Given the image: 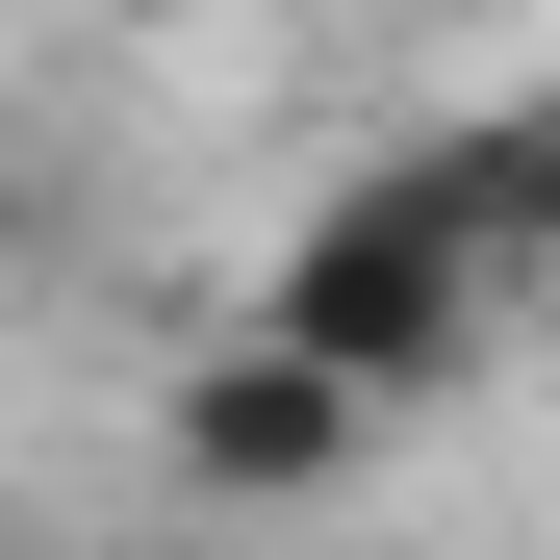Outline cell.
I'll list each match as a JSON object with an SVG mask.
<instances>
[{
    "instance_id": "1",
    "label": "cell",
    "mask_w": 560,
    "mask_h": 560,
    "mask_svg": "<svg viewBox=\"0 0 560 560\" xmlns=\"http://www.w3.org/2000/svg\"><path fill=\"white\" fill-rule=\"evenodd\" d=\"M535 280V230H510V128H408V153H357L306 230H280V280H255V331H306L331 383H383V408H433L458 357H485V306Z\"/></svg>"
},
{
    "instance_id": "2",
    "label": "cell",
    "mask_w": 560,
    "mask_h": 560,
    "mask_svg": "<svg viewBox=\"0 0 560 560\" xmlns=\"http://www.w3.org/2000/svg\"><path fill=\"white\" fill-rule=\"evenodd\" d=\"M357 433H383V383H331L306 331L178 357V408H153V458H178L205 510H331V485H357Z\"/></svg>"
},
{
    "instance_id": "3",
    "label": "cell",
    "mask_w": 560,
    "mask_h": 560,
    "mask_svg": "<svg viewBox=\"0 0 560 560\" xmlns=\"http://www.w3.org/2000/svg\"><path fill=\"white\" fill-rule=\"evenodd\" d=\"M510 230H535V280H560V77L510 103Z\"/></svg>"
}]
</instances>
